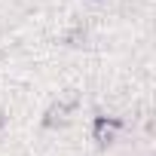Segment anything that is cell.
I'll return each instance as SVG.
<instances>
[{
	"instance_id": "3",
	"label": "cell",
	"mask_w": 156,
	"mask_h": 156,
	"mask_svg": "<svg viewBox=\"0 0 156 156\" xmlns=\"http://www.w3.org/2000/svg\"><path fill=\"white\" fill-rule=\"evenodd\" d=\"M3 122H6V113H3V110H0V129H3Z\"/></svg>"
},
{
	"instance_id": "2",
	"label": "cell",
	"mask_w": 156,
	"mask_h": 156,
	"mask_svg": "<svg viewBox=\"0 0 156 156\" xmlns=\"http://www.w3.org/2000/svg\"><path fill=\"white\" fill-rule=\"evenodd\" d=\"M92 135H95V141H98V144H110V141L116 138V122H113V119H107V116H98V119H95V126H92Z\"/></svg>"
},
{
	"instance_id": "1",
	"label": "cell",
	"mask_w": 156,
	"mask_h": 156,
	"mask_svg": "<svg viewBox=\"0 0 156 156\" xmlns=\"http://www.w3.org/2000/svg\"><path fill=\"white\" fill-rule=\"evenodd\" d=\"M76 107V95H67V98H61V101H55L49 110H46V116H43V122L52 129V126H61V122H67V113Z\"/></svg>"
}]
</instances>
